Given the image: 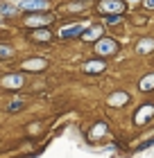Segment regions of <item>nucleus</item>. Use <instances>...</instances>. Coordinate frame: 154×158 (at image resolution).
<instances>
[{
	"instance_id": "9d476101",
	"label": "nucleus",
	"mask_w": 154,
	"mask_h": 158,
	"mask_svg": "<svg viewBox=\"0 0 154 158\" xmlns=\"http://www.w3.org/2000/svg\"><path fill=\"white\" fill-rule=\"evenodd\" d=\"M102 34V27H91L89 32H84V36L82 39H86V41H93V39H98Z\"/></svg>"
},
{
	"instance_id": "1a4fd4ad",
	"label": "nucleus",
	"mask_w": 154,
	"mask_h": 158,
	"mask_svg": "<svg viewBox=\"0 0 154 158\" xmlns=\"http://www.w3.org/2000/svg\"><path fill=\"white\" fill-rule=\"evenodd\" d=\"M127 93H116V95H111V97H109V104H111V106H118V104H125V102H127Z\"/></svg>"
},
{
	"instance_id": "2eb2a0df",
	"label": "nucleus",
	"mask_w": 154,
	"mask_h": 158,
	"mask_svg": "<svg viewBox=\"0 0 154 158\" xmlns=\"http://www.w3.org/2000/svg\"><path fill=\"white\" fill-rule=\"evenodd\" d=\"M104 131H107L104 124H98V129H95V131H91V138H98V135H102Z\"/></svg>"
},
{
	"instance_id": "f03ea898",
	"label": "nucleus",
	"mask_w": 154,
	"mask_h": 158,
	"mask_svg": "<svg viewBox=\"0 0 154 158\" xmlns=\"http://www.w3.org/2000/svg\"><path fill=\"white\" fill-rule=\"evenodd\" d=\"M52 20V14H34V16H27V25H50Z\"/></svg>"
},
{
	"instance_id": "423d86ee",
	"label": "nucleus",
	"mask_w": 154,
	"mask_h": 158,
	"mask_svg": "<svg viewBox=\"0 0 154 158\" xmlns=\"http://www.w3.org/2000/svg\"><path fill=\"white\" fill-rule=\"evenodd\" d=\"M48 7V0H25L23 2V9H46Z\"/></svg>"
},
{
	"instance_id": "6e6552de",
	"label": "nucleus",
	"mask_w": 154,
	"mask_h": 158,
	"mask_svg": "<svg viewBox=\"0 0 154 158\" xmlns=\"http://www.w3.org/2000/svg\"><path fill=\"white\" fill-rule=\"evenodd\" d=\"M20 84H23V77H20V75H14V77H2V86H7V88H9V86L18 88Z\"/></svg>"
},
{
	"instance_id": "f3484780",
	"label": "nucleus",
	"mask_w": 154,
	"mask_h": 158,
	"mask_svg": "<svg viewBox=\"0 0 154 158\" xmlns=\"http://www.w3.org/2000/svg\"><path fill=\"white\" fill-rule=\"evenodd\" d=\"M118 20H120V16H118V14H113V16H109V18H107V23H109V25H116Z\"/></svg>"
},
{
	"instance_id": "4468645a",
	"label": "nucleus",
	"mask_w": 154,
	"mask_h": 158,
	"mask_svg": "<svg viewBox=\"0 0 154 158\" xmlns=\"http://www.w3.org/2000/svg\"><path fill=\"white\" fill-rule=\"evenodd\" d=\"M34 39H36V41H48V39H50V32H48V30H36V32H34Z\"/></svg>"
},
{
	"instance_id": "39448f33",
	"label": "nucleus",
	"mask_w": 154,
	"mask_h": 158,
	"mask_svg": "<svg viewBox=\"0 0 154 158\" xmlns=\"http://www.w3.org/2000/svg\"><path fill=\"white\" fill-rule=\"evenodd\" d=\"M84 27L82 25H70V27H64L61 30V36L64 39H70V36H77V34H82Z\"/></svg>"
},
{
	"instance_id": "f8f14e48",
	"label": "nucleus",
	"mask_w": 154,
	"mask_h": 158,
	"mask_svg": "<svg viewBox=\"0 0 154 158\" xmlns=\"http://www.w3.org/2000/svg\"><path fill=\"white\" fill-rule=\"evenodd\" d=\"M152 48H154V41L152 39H145V41L138 43V52H150Z\"/></svg>"
},
{
	"instance_id": "0eeeda50",
	"label": "nucleus",
	"mask_w": 154,
	"mask_h": 158,
	"mask_svg": "<svg viewBox=\"0 0 154 158\" xmlns=\"http://www.w3.org/2000/svg\"><path fill=\"white\" fill-rule=\"evenodd\" d=\"M104 70V61H89L84 63V73H102Z\"/></svg>"
},
{
	"instance_id": "ddd939ff",
	"label": "nucleus",
	"mask_w": 154,
	"mask_h": 158,
	"mask_svg": "<svg viewBox=\"0 0 154 158\" xmlns=\"http://www.w3.org/2000/svg\"><path fill=\"white\" fill-rule=\"evenodd\" d=\"M43 66H46V61H41V59H39V61H25V63H23V68H27V70H36V68L41 70Z\"/></svg>"
},
{
	"instance_id": "a211bd4d",
	"label": "nucleus",
	"mask_w": 154,
	"mask_h": 158,
	"mask_svg": "<svg viewBox=\"0 0 154 158\" xmlns=\"http://www.w3.org/2000/svg\"><path fill=\"white\" fill-rule=\"evenodd\" d=\"M20 106H23L20 102H14V104H9V111H20Z\"/></svg>"
},
{
	"instance_id": "6ab92c4d",
	"label": "nucleus",
	"mask_w": 154,
	"mask_h": 158,
	"mask_svg": "<svg viewBox=\"0 0 154 158\" xmlns=\"http://www.w3.org/2000/svg\"><path fill=\"white\" fill-rule=\"evenodd\" d=\"M145 7H150V9H154V0H145Z\"/></svg>"
},
{
	"instance_id": "dca6fc26",
	"label": "nucleus",
	"mask_w": 154,
	"mask_h": 158,
	"mask_svg": "<svg viewBox=\"0 0 154 158\" xmlns=\"http://www.w3.org/2000/svg\"><path fill=\"white\" fill-rule=\"evenodd\" d=\"M11 54V48H7V45H0V56H2V59H5V56H9Z\"/></svg>"
},
{
	"instance_id": "7ed1b4c3",
	"label": "nucleus",
	"mask_w": 154,
	"mask_h": 158,
	"mask_svg": "<svg viewBox=\"0 0 154 158\" xmlns=\"http://www.w3.org/2000/svg\"><path fill=\"white\" fill-rule=\"evenodd\" d=\"M100 11H116V14H120L122 11V2L120 0H102L100 2Z\"/></svg>"
},
{
	"instance_id": "20e7f679",
	"label": "nucleus",
	"mask_w": 154,
	"mask_h": 158,
	"mask_svg": "<svg viewBox=\"0 0 154 158\" xmlns=\"http://www.w3.org/2000/svg\"><path fill=\"white\" fill-rule=\"evenodd\" d=\"M152 115H154V106H152V104H145L143 109L136 113V124H143V122L150 120Z\"/></svg>"
},
{
	"instance_id": "9b49d317",
	"label": "nucleus",
	"mask_w": 154,
	"mask_h": 158,
	"mask_svg": "<svg viewBox=\"0 0 154 158\" xmlns=\"http://www.w3.org/2000/svg\"><path fill=\"white\" fill-rule=\"evenodd\" d=\"M154 88V75H147L145 79H141V90H152Z\"/></svg>"
},
{
	"instance_id": "f257e3e1",
	"label": "nucleus",
	"mask_w": 154,
	"mask_h": 158,
	"mask_svg": "<svg viewBox=\"0 0 154 158\" xmlns=\"http://www.w3.org/2000/svg\"><path fill=\"white\" fill-rule=\"evenodd\" d=\"M118 50V43L111 39H102L98 45H95V54H113Z\"/></svg>"
}]
</instances>
